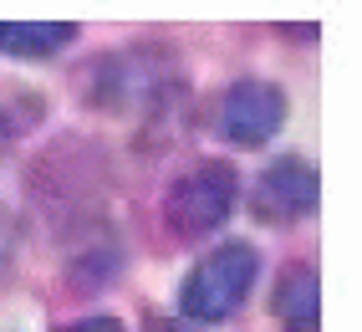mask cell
Here are the masks:
<instances>
[{
    "label": "cell",
    "instance_id": "7a4b0ae2",
    "mask_svg": "<svg viewBox=\"0 0 362 332\" xmlns=\"http://www.w3.org/2000/svg\"><path fill=\"white\" fill-rule=\"evenodd\" d=\"M235 169L230 164H199L194 174H184L163 200V220L179 241H199V235H214L230 210H235Z\"/></svg>",
    "mask_w": 362,
    "mask_h": 332
},
{
    "label": "cell",
    "instance_id": "52a82bcc",
    "mask_svg": "<svg viewBox=\"0 0 362 332\" xmlns=\"http://www.w3.org/2000/svg\"><path fill=\"white\" fill-rule=\"evenodd\" d=\"M57 332H128V327L117 322V317H82V322H66Z\"/></svg>",
    "mask_w": 362,
    "mask_h": 332
},
{
    "label": "cell",
    "instance_id": "5b68a950",
    "mask_svg": "<svg viewBox=\"0 0 362 332\" xmlns=\"http://www.w3.org/2000/svg\"><path fill=\"white\" fill-rule=\"evenodd\" d=\"M271 312L286 332H322V302H317V271L311 266H286L276 281Z\"/></svg>",
    "mask_w": 362,
    "mask_h": 332
},
{
    "label": "cell",
    "instance_id": "3957f363",
    "mask_svg": "<svg viewBox=\"0 0 362 332\" xmlns=\"http://www.w3.org/2000/svg\"><path fill=\"white\" fill-rule=\"evenodd\" d=\"M286 123V92L271 82H235L220 98V138L235 149L271 144Z\"/></svg>",
    "mask_w": 362,
    "mask_h": 332
},
{
    "label": "cell",
    "instance_id": "ba28073f",
    "mask_svg": "<svg viewBox=\"0 0 362 332\" xmlns=\"http://www.w3.org/2000/svg\"><path fill=\"white\" fill-rule=\"evenodd\" d=\"M148 332H194V327H184V322H168V317H153Z\"/></svg>",
    "mask_w": 362,
    "mask_h": 332
},
{
    "label": "cell",
    "instance_id": "8992f818",
    "mask_svg": "<svg viewBox=\"0 0 362 332\" xmlns=\"http://www.w3.org/2000/svg\"><path fill=\"white\" fill-rule=\"evenodd\" d=\"M71 36H77L71 21H0V52L26 62L57 57L62 46H71Z\"/></svg>",
    "mask_w": 362,
    "mask_h": 332
},
{
    "label": "cell",
    "instance_id": "6da1fadb",
    "mask_svg": "<svg viewBox=\"0 0 362 332\" xmlns=\"http://www.w3.org/2000/svg\"><path fill=\"white\" fill-rule=\"evenodd\" d=\"M255 271H260V256H255L250 241L214 246L209 256H199V266L189 271L184 287H179L184 317H194V322H225L230 312H240V302L250 297Z\"/></svg>",
    "mask_w": 362,
    "mask_h": 332
},
{
    "label": "cell",
    "instance_id": "277c9868",
    "mask_svg": "<svg viewBox=\"0 0 362 332\" xmlns=\"http://www.w3.org/2000/svg\"><path fill=\"white\" fill-rule=\"evenodd\" d=\"M250 210L265 225H291L317 210V169L306 159H276L250 189Z\"/></svg>",
    "mask_w": 362,
    "mask_h": 332
}]
</instances>
